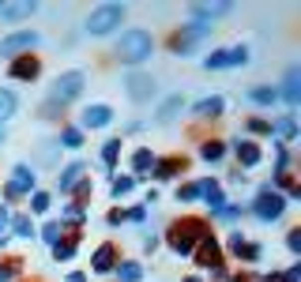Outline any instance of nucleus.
I'll return each mask as SVG.
<instances>
[{"instance_id": "1", "label": "nucleus", "mask_w": 301, "mask_h": 282, "mask_svg": "<svg viewBox=\"0 0 301 282\" xmlns=\"http://www.w3.org/2000/svg\"><path fill=\"white\" fill-rule=\"evenodd\" d=\"M207 237V226L200 222V218H181V222L170 226V248L177 252V256H189V252H196V245Z\"/></svg>"}, {"instance_id": "2", "label": "nucleus", "mask_w": 301, "mask_h": 282, "mask_svg": "<svg viewBox=\"0 0 301 282\" xmlns=\"http://www.w3.org/2000/svg\"><path fill=\"white\" fill-rule=\"evenodd\" d=\"M79 91H83V76H79V72H64V76L57 79V87H53V94H49V102H45L42 117H57V109H60V105H68Z\"/></svg>"}, {"instance_id": "3", "label": "nucleus", "mask_w": 301, "mask_h": 282, "mask_svg": "<svg viewBox=\"0 0 301 282\" xmlns=\"http://www.w3.org/2000/svg\"><path fill=\"white\" fill-rule=\"evenodd\" d=\"M151 49H155V42H151V34L147 30H124L117 42V57L128 60V64H136V60H147L151 57Z\"/></svg>"}, {"instance_id": "4", "label": "nucleus", "mask_w": 301, "mask_h": 282, "mask_svg": "<svg viewBox=\"0 0 301 282\" xmlns=\"http://www.w3.org/2000/svg\"><path fill=\"white\" fill-rule=\"evenodd\" d=\"M120 19H124V8H120V4H102L98 11L87 15V30H91V34H109Z\"/></svg>"}, {"instance_id": "5", "label": "nucleus", "mask_w": 301, "mask_h": 282, "mask_svg": "<svg viewBox=\"0 0 301 282\" xmlns=\"http://www.w3.org/2000/svg\"><path fill=\"white\" fill-rule=\"evenodd\" d=\"M249 60V49L245 45H237V49H218L211 53V57L203 60V68H233V64H245Z\"/></svg>"}, {"instance_id": "6", "label": "nucleus", "mask_w": 301, "mask_h": 282, "mask_svg": "<svg viewBox=\"0 0 301 282\" xmlns=\"http://www.w3.org/2000/svg\"><path fill=\"white\" fill-rule=\"evenodd\" d=\"M283 211H286V199L279 196V192H271V188H264V192H260V199H256V214H260V218H271V222H275Z\"/></svg>"}, {"instance_id": "7", "label": "nucleus", "mask_w": 301, "mask_h": 282, "mask_svg": "<svg viewBox=\"0 0 301 282\" xmlns=\"http://www.w3.org/2000/svg\"><path fill=\"white\" fill-rule=\"evenodd\" d=\"M196 264L200 267H211V271H218V264H222V252H218L215 237H203L196 245Z\"/></svg>"}, {"instance_id": "8", "label": "nucleus", "mask_w": 301, "mask_h": 282, "mask_svg": "<svg viewBox=\"0 0 301 282\" xmlns=\"http://www.w3.org/2000/svg\"><path fill=\"white\" fill-rule=\"evenodd\" d=\"M34 188V170H26V166H15L11 170V181H8V196H23V192H30Z\"/></svg>"}, {"instance_id": "9", "label": "nucleus", "mask_w": 301, "mask_h": 282, "mask_svg": "<svg viewBox=\"0 0 301 282\" xmlns=\"http://www.w3.org/2000/svg\"><path fill=\"white\" fill-rule=\"evenodd\" d=\"M34 45H38V34H34V30H19V34H11V38H4V42H0V53H4V57H11L15 49H34Z\"/></svg>"}, {"instance_id": "10", "label": "nucleus", "mask_w": 301, "mask_h": 282, "mask_svg": "<svg viewBox=\"0 0 301 282\" xmlns=\"http://www.w3.org/2000/svg\"><path fill=\"white\" fill-rule=\"evenodd\" d=\"M109 120H113L109 105H87L83 109V128H105Z\"/></svg>"}, {"instance_id": "11", "label": "nucleus", "mask_w": 301, "mask_h": 282, "mask_svg": "<svg viewBox=\"0 0 301 282\" xmlns=\"http://www.w3.org/2000/svg\"><path fill=\"white\" fill-rule=\"evenodd\" d=\"M226 11H233V4H196V8H192V19H196V23L192 26H203L207 19H218V15H226Z\"/></svg>"}, {"instance_id": "12", "label": "nucleus", "mask_w": 301, "mask_h": 282, "mask_svg": "<svg viewBox=\"0 0 301 282\" xmlns=\"http://www.w3.org/2000/svg\"><path fill=\"white\" fill-rule=\"evenodd\" d=\"M203 34H207V26H189V30H181V34L173 38V53H181V57H185V53H189Z\"/></svg>"}, {"instance_id": "13", "label": "nucleus", "mask_w": 301, "mask_h": 282, "mask_svg": "<svg viewBox=\"0 0 301 282\" xmlns=\"http://www.w3.org/2000/svg\"><path fill=\"white\" fill-rule=\"evenodd\" d=\"M79 181H83V162H72L68 170L60 173V192H72V188H79Z\"/></svg>"}, {"instance_id": "14", "label": "nucleus", "mask_w": 301, "mask_h": 282, "mask_svg": "<svg viewBox=\"0 0 301 282\" xmlns=\"http://www.w3.org/2000/svg\"><path fill=\"white\" fill-rule=\"evenodd\" d=\"M286 102H290V105H298L301 102V72L298 68H290V76H286Z\"/></svg>"}, {"instance_id": "15", "label": "nucleus", "mask_w": 301, "mask_h": 282, "mask_svg": "<svg viewBox=\"0 0 301 282\" xmlns=\"http://www.w3.org/2000/svg\"><path fill=\"white\" fill-rule=\"evenodd\" d=\"M0 15L8 19V23H15V19L34 15V4H0Z\"/></svg>"}, {"instance_id": "16", "label": "nucleus", "mask_w": 301, "mask_h": 282, "mask_svg": "<svg viewBox=\"0 0 301 282\" xmlns=\"http://www.w3.org/2000/svg\"><path fill=\"white\" fill-rule=\"evenodd\" d=\"M11 76H15V79H34V76H38V60H34V57L15 60V64H11Z\"/></svg>"}, {"instance_id": "17", "label": "nucleus", "mask_w": 301, "mask_h": 282, "mask_svg": "<svg viewBox=\"0 0 301 282\" xmlns=\"http://www.w3.org/2000/svg\"><path fill=\"white\" fill-rule=\"evenodd\" d=\"M237 158H241V166H256L260 162V147L249 143V139H241L237 143Z\"/></svg>"}, {"instance_id": "18", "label": "nucleus", "mask_w": 301, "mask_h": 282, "mask_svg": "<svg viewBox=\"0 0 301 282\" xmlns=\"http://www.w3.org/2000/svg\"><path fill=\"white\" fill-rule=\"evenodd\" d=\"M128 91H132V98H147V94L155 91V79H147V76H132V79H128Z\"/></svg>"}, {"instance_id": "19", "label": "nucleus", "mask_w": 301, "mask_h": 282, "mask_svg": "<svg viewBox=\"0 0 301 282\" xmlns=\"http://www.w3.org/2000/svg\"><path fill=\"white\" fill-rule=\"evenodd\" d=\"M200 192L207 196V203L215 207V211H222V203H226V199H222V188H218V185H211V181H203V185H200Z\"/></svg>"}, {"instance_id": "20", "label": "nucleus", "mask_w": 301, "mask_h": 282, "mask_svg": "<svg viewBox=\"0 0 301 282\" xmlns=\"http://www.w3.org/2000/svg\"><path fill=\"white\" fill-rule=\"evenodd\" d=\"M192 113H200V117H218V113H222V98H203V102H196Z\"/></svg>"}, {"instance_id": "21", "label": "nucleus", "mask_w": 301, "mask_h": 282, "mask_svg": "<svg viewBox=\"0 0 301 282\" xmlns=\"http://www.w3.org/2000/svg\"><path fill=\"white\" fill-rule=\"evenodd\" d=\"M109 267H113V248L109 245H102V248H98V252H95V271H109Z\"/></svg>"}, {"instance_id": "22", "label": "nucleus", "mask_w": 301, "mask_h": 282, "mask_svg": "<svg viewBox=\"0 0 301 282\" xmlns=\"http://www.w3.org/2000/svg\"><path fill=\"white\" fill-rule=\"evenodd\" d=\"M230 245L237 248V256H245V260H256V256H260V248H256V245H245V241H241V233H233Z\"/></svg>"}, {"instance_id": "23", "label": "nucleus", "mask_w": 301, "mask_h": 282, "mask_svg": "<svg viewBox=\"0 0 301 282\" xmlns=\"http://www.w3.org/2000/svg\"><path fill=\"white\" fill-rule=\"evenodd\" d=\"M181 166H185L181 158H166V162H155V177H173Z\"/></svg>"}, {"instance_id": "24", "label": "nucleus", "mask_w": 301, "mask_h": 282, "mask_svg": "<svg viewBox=\"0 0 301 282\" xmlns=\"http://www.w3.org/2000/svg\"><path fill=\"white\" fill-rule=\"evenodd\" d=\"M15 113V94L11 91H0V120H8Z\"/></svg>"}, {"instance_id": "25", "label": "nucleus", "mask_w": 301, "mask_h": 282, "mask_svg": "<svg viewBox=\"0 0 301 282\" xmlns=\"http://www.w3.org/2000/svg\"><path fill=\"white\" fill-rule=\"evenodd\" d=\"M132 166H136V173H147L151 166H155V154H151V151H136V158H132Z\"/></svg>"}, {"instance_id": "26", "label": "nucleus", "mask_w": 301, "mask_h": 282, "mask_svg": "<svg viewBox=\"0 0 301 282\" xmlns=\"http://www.w3.org/2000/svg\"><path fill=\"white\" fill-rule=\"evenodd\" d=\"M117 154H120V139H105V147H102V162L113 166V162H117Z\"/></svg>"}, {"instance_id": "27", "label": "nucleus", "mask_w": 301, "mask_h": 282, "mask_svg": "<svg viewBox=\"0 0 301 282\" xmlns=\"http://www.w3.org/2000/svg\"><path fill=\"white\" fill-rule=\"evenodd\" d=\"M249 98H252V102H260V105H271V102L279 98V94H275V91H267V87H256V91H252Z\"/></svg>"}, {"instance_id": "28", "label": "nucleus", "mask_w": 301, "mask_h": 282, "mask_svg": "<svg viewBox=\"0 0 301 282\" xmlns=\"http://www.w3.org/2000/svg\"><path fill=\"white\" fill-rule=\"evenodd\" d=\"M181 109V94H173V98H166V102H162V109H158V117H173V113H177Z\"/></svg>"}, {"instance_id": "29", "label": "nucleus", "mask_w": 301, "mask_h": 282, "mask_svg": "<svg viewBox=\"0 0 301 282\" xmlns=\"http://www.w3.org/2000/svg\"><path fill=\"white\" fill-rule=\"evenodd\" d=\"M120 282H136L139 279V275H143V271H139V264H120Z\"/></svg>"}, {"instance_id": "30", "label": "nucleus", "mask_w": 301, "mask_h": 282, "mask_svg": "<svg viewBox=\"0 0 301 282\" xmlns=\"http://www.w3.org/2000/svg\"><path fill=\"white\" fill-rule=\"evenodd\" d=\"M200 154H203L207 162H218V158H222V143H203V147H200Z\"/></svg>"}, {"instance_id": "31", "label": "nucleus", "mask_w": 301, "mask_h": 282, "mask_svg": "<svg viewBox=\"0 0 301 282\" xmlns=\"http://www.w3.org/2000/svg\"><path fill=\"white\" fill-rule=\"evenodd\" d=\"M11 230H15L19 237H30V233H34V226H30V218H26V214H19L15 222H11Z\"/></svg>"}, {"instance_id": "32", "label": "nucleus", "mask_w": 301, "mask_h": 282, "mask_svg": "<svg viewBox=\"0 0 301 282\" xmlns=\"http://www.w3.org/2000/svg\"><path fill=\"white\" fill-rule=\"evenodd\" d=\"M53 252H57V260H72V252H76V241H57V245H53Z\"/></svg>"}, {"instance_id": "33", "label": "nucleus", "mask_w": 301, "mask_h": 282, "mask_svg": "<svg viewBox=\"0 0 301 282\" xmlns=\"http://www.w3.org/2000/svg\"><path fill=\"white\" fill-rule=\"evenodd\" d=\"M132 185H136V177H117V181H113V196H124V192H132Z\"/></svg>"}, {"instance_id": "34", "label": "nucleus", "mask_w": 301, "mask_h": 282, "mask_svg": "<svg viewBox=\"0 0 301 282\" xmlns=\"http://www.w3.org/2000/svg\"><path fill=\"white\" fill-rule=\"evenodd\" d=\"M30 207H34L38 214H42V211H49V196H45V192H34V196H30Z\"/></svg>"}, {"instance_id": "35", "label": "nucleus", "mask_w": 301, "mask_h": 282, "mask_svg": "<svg viewBox=\"0 0 301 282\" xmlns=\"http://www.w3.org/2000/svg\"><path fill=\"white\" fill-rule=\"evenodd\" d=\"M60 143H64V147H79V143H83V136H79L76 128H68L64 136H60Z\"/></svg>"}, {"instance_id": "36", "label": "nucleus", "mask_w": 301, "mask_h": 282, "mask_svg": "<svg viewBox=\"0 0 301 282\" xmlns=\"http://www.w3.org/2000/svg\"><path fill=\"white\" fill-rule=\"evenodd\" d=\"M196 196H200V185H185L177 192V199H196Z\"/></svg>"}, {"instance_id": "37", "label": "nucleus", "mask_w": 301, "mask_h": 282, "mask_svg": "<svg viewBox=\"0 0 301 282\" xmlns=\"http://www.w3.org/2000/svg\"><path fill=\"white\" fill-rule=\"evenodd\" d=\"M45 241H53V245L60 241V222H49V226H45Z\"/></svg>"}, {"instance_id": "38", "label": "nucleus", "mask_w": 301, "mask_h": 282, "mask_svg": "<svg viewBox=\"0 0 301 282\" xmlns=\"http://www.w3.org/2000/svg\"><path fill=\"white\" fill-rule=\"evenodd\" d=\"M279 132H283V136H298V124L286 117V120H279Z\"/></svg>"}, {"instance_id": "39", "label": "nucleus", "mask_w": 301, "mask_h": 282, "mask_svg": "<svg viewBox=\"0 0 301 282\" xmlns=\"http://www.w3.org/2000/svg\"><path fill=\"white\" fill-rule=\"evenodd\" d=\"M286 245H290L294 252H301V230H290V237H286Z\"/></svg>"}, {"instance_id": "40", "label": "nucleus", "mask_w": 301, "mask_h": 282, "mask_svg": "<svg viewBox=\"0 0 301 282\" xmlns=\"http://www.w3.org/2000/svg\"><path fill=\"white\" fill-rule=\"evenodd\" d=\"M4 233H8V211L0 207V241H4Z\"/></svg>"}, {"instance_id": "41", "label": "nucleus", "mask_w": 301, "mask_h": 282, "mask_svg": "<svg viewBox=\"0 0 301 282\" xmlns=\"http://www.w3.org/2000/svg\"><path fill=\"white\" fill-rule=\"evenodd\" d=\"M72 218V222H79V218H83V207H68V211H64Z\"/></svg>"}, {"instance_id": "42", "label": "nucleus", "mask_w": 301, "mask_h": 282, "mask_svg": "<svg viewBox=\"0 0 301 282\" xmlns=\"http://www.w3.org/2000/svg\"><path fill=\"white\" fill-rule=\"evenodd\" d=\"M11 275H15V267H0V282H11Z\"/></svg>"}, {"instance_id": "43", "label": "nucleus", "mask_w": 301, "mask_h": 282, "mask_svg": "<svg viewBox=\"0 0 301 282\" xmlns=\"http://www.w3.org/2000/svg\"><path fill=\"white\" fill-rule=\"evenodd\" d=\"M0 143H4V128H0Z\"/></svg>"}, {"instance_id": "44", "label": "nucleus", "mask_w": 301, "mask_h": 282, "mask_svg": "<svg viewBox=\"0 0 301 282\" xmlns=\"http://www.w3.org/2000/svg\"><path fill=\"white\" fill-rule=\"evenodd\" d=\"M185 282H200V279H185Z\"/></svg>"}]
</instances>
